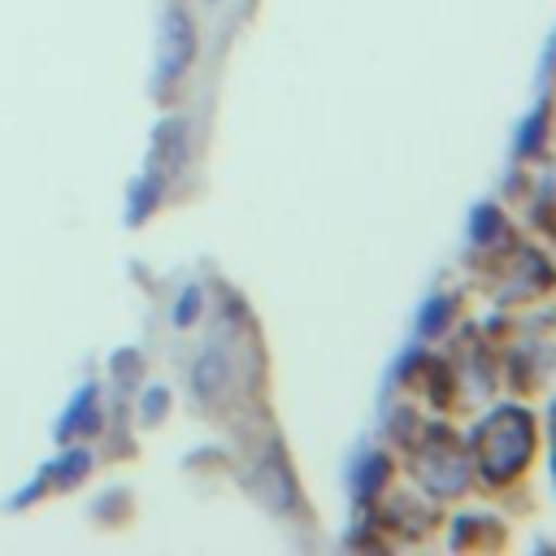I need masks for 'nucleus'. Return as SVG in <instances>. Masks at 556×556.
I'll return each mask as SVG.
<instances>
[{"instance_id":"7","label":"nucleus","mask_w":556,"mask_h":556,"mask_svg":"<svg viewBox=\"0 0 556 556\" xmlns=\"http://www.w3.org/2000/svg\"><path fill=\"white\" fill-rule=\"evenodd\" d=\"M452 308H456V295H434V300L421 308L417 330H421V334H439V330L452 321Z\"/></svg>"},{"instance_id":"2","label":"nucleus","mask_w":556,"mask_h":556,"mask_svg":"<svg viewBox=\"0 0 556 556\" xmlns=\"http://www.w3.org/2000/svg\"><path fill=\"white\" fill-rule=\"evenodd\" d=\"M417 478H421V486L434 491V495L465 491V482H469V456H465L460 443L447 434V426H430V443H421Z\"/></svg>"},{"instance_id":"1","label":"nucleus","mask_w":556,"mask_h":556,"mask_svg":"<svg viewBox=\"0 0 556 556\" xmlns=\"http://www.w3.org/2000/svg\"><path fill=\"white\" fill-rule=\"evenodd\" d=\"M534 456V421L521 408H495L478 421L473 430V465L482 473V482L508 486L530 469Z\"/></svg>"},{"instance_id":"4","label":"nucleus","mask_w":556,"mask_h":556,"mask_svg":"<svg viewBox=\"0 0 556 556\" xmlns=\"http://www.w3.org/2000/svg\"><path fill=\"white\" fill-rule=\"evenodd\" d=\"M226 382H230V365H226L222 348H217V343H208V348L200 352V361L191 365V391H195L200 400H213Z\"/></svg>"},{"instance_id":"5","label":"nucleus","mask_w":556,"mask_h":556,"mask_svg":"<svg viewBox=\"0 0 556 556\" xmlns=\"http://www.w3.org/2000/svg\"><path fill=\"white\" fill-rule=\"evenodd\" d=\"M387 482H391V460L382 452L361 456V465H356V495H378Z\"/></svg>"},{"instance_id":"8","label":"nucleus","mask_w":556,"mask_h":556,"mask_svg":"<svg viewBox=\"0 0 556 556\" xmlns=\"http://www.w3.org/2000/svg\"><path fill=\"white\" fill-rule=\"evenodd\" d=\"M200 313V287H182L178 304H174V326H191Z\"/></svg>"},{"instance_id":"6","label":"nucleus","mask_w":556,"mask_h":556,"mask_svg":"<svg viewBox=\"0 0 556 556\" xmlns=\"http://www.w3.org/2000/svg\"><path fill=\"white\" fill-rule=\"evenodd\" d=\"M91 413H96V391H91V387H83V391L74 395V404H70L65 421L56 426V434H61V439H70L74 430H87V426H96V417H91Z\"/></svg>"},{"instance_id":"3","label":"nucleus","mask_w":556,"mask_h":556,"mask_svg":"<svg viewBox=\"0 0 556 556\" xmlns=\"http://www.w3.org/2000/svg\"><path fill=\"white\" fill-rule=\"evenodd\" d=\"M191 56H195V26L182 9H169L161 17V39H156V83L182 78Z\"/></svg>"},{"instance_id":"9","label":"nucleus","mask_w":556,"mask_h":556,"mask_svg":"<svg viewBox=\"0 0 556 556\" xmlns=\"http://www.w3.org/2000/svg\"><path fill=\"white\" fill-rule=\"evenodd\" d=\"M165 400H169V395H165L161 387H152V391L143 395V417H148V421H156V417L165 413Z\"/></svg>"}]
</instances>
